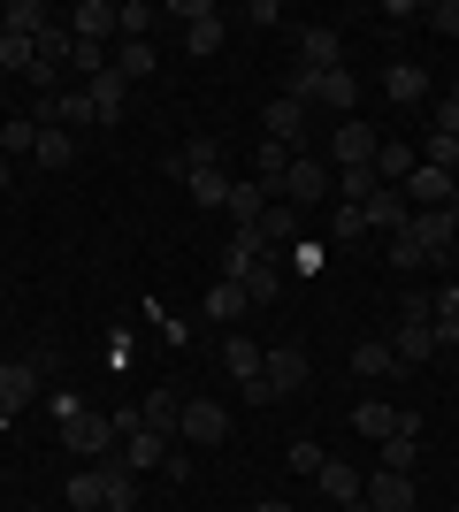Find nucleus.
<instances>
[{
    "label": "nucleus",
    "instance_id": "obj_26",
    "mask_svg": "<svg viewBox=\"0 0 459 512\" xmlns=\"http://www.w3.org/2000/svg\"><path fill=\"white\" fill-rule=\"evenodd\" d=\"M39 169H69L77 161V130H62V123H39V153H31Z\"/></svg>",
    "mask_w": 459,
    "mask_h": 512
},
{
    "label": "nucleus",
    "instance_id": "obj_17",
    "mask_svg": "<svg viewBox=\"0 0 459 512\" xmlns=\"http://www.w3.org/2000/svg\"><path fill=\"white\" fill-rule=\"evenodd\" d=\"M268 207H276V199H268V184H253V176H238V184H230V230H261Z\"/></svg>",
    "mask_w": 459,
    "mask_h": 512
},
{
    "label": "nucleus",
    "instance_id": "obj_8",
    "mask_svg": "<svg viewBox=\"0 0 459 512\" xmlns=\"http://www.w3.org/2000/svg\"><path fill=\"white\" fill-rule=\"evenodd\" d=\"M375 146H383V138H375V130L360 123V115H345V123L329 130V161H337V169H368V161H375Z\"/></svg>",
    "mask_w": 459,
    "mask_h": 512
},
{
    "label": "nucleus",
    "instance_id": "obj_33",
    "mask_svg": "<svg viewBox=\"0 0 459 512\" xmlns=\"http://www.w3.org/2000/svg\"><path fill=\"white\" fill-rule=\"evenodd\" d=\"M261 237L276 245V253H284V245H299V207H284V199H276V207L261 214Z\"/></svg>",
    "mask_w": 459,
    "mask_h": 512
},
{
    "label": "nucleus",
    "instance_id": "obj_2",
    "mask_svg": "<svg viewBox=\"0 0 459 512\" xmlns=\"http://www.w3.org/2000/svg\"><path fill=\"white\" fill-rule=\"evenodd\" d=\"M329 184H337V176H329V161H314V153H291V169L276 176V199H284V207H322Z\"/></svg>",
    "mask_w": 459,
    "mask_h": 512
},
{
    "label": "nucleus",
    "instance_id": "obj_14",
    "mask_svg": "<svg viewBox=\"0 0 459 512\" xmlns=\"http://www.w3.org/2000/svg\"><path fill=\"white\" fill-rule=\"evenodd\" d=\"M360 482H368V474L352 467V459H322V474H314V490H322L337 512H345V505H360Z\"/></svg>",
    "mask_w": 459,
    "mask_h": 512
},
{
    "label": "nucleus",
    "instance_id": "obj_1",
    "mask_svg": "<svg viewBox=\"0 0 459 512\" xmlns=\"http://www.w3.org/2000/svg\"><path fill=\"white\" fill-rule=\"evenodd\" d=\"M291 100L352 115V107H360V85H352V69H299V77H291Z\"/></svg>",
    "mask_w": 459,
    "mask_h": 512
},
{
    "label": "nucleus",
    "instance_id": "obj_25",
    "mask_svg": "<svg viewBox=\"0 0 459 512\" xmlns=\"http://www.w3.org/2000/svg\"><path fill=\"white\" fill-rule=\"evenodd\" d=\"M100 490H108V512H138V474L123 459H100Z\"/></svg>",
    "mask_w": 459,
    "mask_h": 512
},
{
    "label": "nucleus",
    "instance_id": "obj_40",
    "mask_svg": "<svg viewBox=\"0 0 459 512\" xmlns=\"http://www.w3.org/2000/svg\"><path fill=\"white\" fill-rule=\"evenodd\" d=\"M184 46H192L199 62H207V54H215V46H222V8H215V16H199L192 31H184Z\"/></svg>",
    "mask_w": 459,
    "mask_h": 512
},
{
    "label": "nucleus",
    "instance_id": "obj_18",
    "mask_svg": "<svg viewBox=\"0 0 459 512\" xmlns=\"http://www.w3.org/2000/svg\"><path fill=\"white\" fill-rule=\"evenodd\" d=\"M199 169H222V138H207V130H199V138H184V146L169 153V176H176V184H184V176H199Z\"/></svg>",
    "mask_w": 459,
    "mask_h": 512
},
{
    "label": "nucleus",
    "instance_id": "obj_5",
    "mask_svg": "<svg viewBox=\"0 0 459 512\" xmlns=\"http://www.w3.org/2000/svg\"><path fill=\"white\" fill-rule=\"evenodd\" d=\"M62 444L69 451H92V459H115V413H92V406L62 413Z\"/></svg>",
    "mask_w": 459,
    "mask_h": 512
},
{
    "label": "nucleus",
    "instance_id": "obj_48",
    "mask_svg": "<svg viewBox=\"0 0 459 512\" xmlns=\"http://www.w3.org/2000/svg\"><path fill=\"white\" fill-rule=\"evenodd\" d=\"M161 474H169V482H192V451H176V444H169V459H161Z\"/></svg>",
    "mask_w": 459,
    "mask_h": 512
},
{
    "label": "nucleus",
    "instance_id": "obj_39",
    "mask_svg": "<svg viewBox=\"0 0 459 512\" xmlns=\"http://www.w3.org/2000/svg\"><path fill=\"white\" fill-rule=\"evenodd\" d=\"M414 444H421V428H398L391 444H383V467H391V474H414Z\"/></svg>",
    "mask_w": 459,
    "mask_h": 512
},
{
    "label": "nucleus",
    "instance_id": "obj_13",
    "mask_svg": "<svg viewBox=\"0 0 459 512\" xmlns=\"http://www.w3.org/2000/svg\"><path fill=\"white\" fill-rule=\"evenodd\" d=\"M261 360H268V352H261V344H253V337H238V329L222 337V367H230V383H238V390L268 383V375H261Z\"/></svg>",
    "mask_w": 459,
    "mask_h": 512
},
{
    "label": "nucleus",
    "instance_id": "obj_34",
    "mask_svg": "<svg viewBox=\"0 0 459 512\" xmlns=\"http://www.w3.org/2000/svg\"><path fill=\"white\" fill-rule=\"evenodd\" d=\"M245 306H253V299H245V283H230V276H222L215 291H207V321H238Z\"/></svg>",
    "mask_w": 459,
    "mask_h": 512
},
{
    "label": "nucleus",
    "instance_id": "obj_47",
    "mask_svg": "<svg viewBox=\"0 0 459 512\" xmlns=\"http://www.w3.org/2000/svg\"><path fill=\"white\" fill-rule=\"evenodd\" d=\"M322 459H329L322 444H291V474H322Z\"/></svg>",
    "mask_w": 459,
    "mask_h": 512
},
{
    "label": "nucleus",
    "instance_id": "obj_44",
    "mask_svg": "<svg viewBox=\"0 0 459 512\" xmlns=\"http://www.w3.org/2000/svg\"><path fill=\"white\" fill-rule=\"evenodd\" d=\"M391 268H429V253L414 245V230H398V237H391Z\"/></svg>",
    "mask_w": 459,
    "mask_h": 512
},
{
    "label": "nucleus",
    "instance_id": "obj_32",
    "mask_svg": "<svg viewBox=\"0 0 459 512\" xmlns=\"http://www.w3.org/2000/svg\"><path fill=\"white\" fill-rule=\"evenodd\" d=\"M230 184H238L230 169H199V176H184V192H192L199 207H230Z\"/></svg>",
    "mask_w": 459,
    "mask_h": 512
},
{
    "label": "nucleus",
    "instance_id": "obj_41",
    "mask_svg": "<svg viewBox=\"0 0 459 512\" xmlns=\"http://www.w3.org/2000/svg\"><path fill=\"white\" fill-rule=\"evenodd\" d=\"M31 62H39V46H31V39H8V31H0V69L31 77Z\"/></svg>",
    "mask_w": 459,
    "mask_h": 512
},
{
    "label": "nucleus",
    "instance_id": "obj_49",
    "mask_svg": "<svg viewBox=\"0 0 459 512\" xmlns=\"http://www.w3.org/2000/svg\"><path fill=\"white\" fill-rule=\"evenodd\" d=\"M253 512H291V505H284V497H268V505H253Z\"/></svg>",
    "mask_w": 459,
    "mask_h": 512
},
{
    "label": "nucleus",
    "instance_id": "obj_16",
    "mask_svg": "<svg viewBox=\"0 0 459 512\" xmlns=\"http://www.w3.org/2000/svg\"><path fill=\"white\" fill-rule=\"evenodd\" d=\"M62 23H69V31H77L85 46H108V39H115V8H108V0H77Z\"/></svg>",
    "mask_w": 459,
    "mask_h": 512
},
{
    "label": "nucleus",
    "instance_id": "obj_27",
    "mask_svg": "<svg viewBox=\"0 0 459 512\" xmlns=\"http://www.w3.org/2000/svg\"><path fill=\"white\" fill-rule=\"evenodd\" d=\"M39 123L85 130V123H92V100H85V85H69V92H54V100H46V115H39Z\"/></svg>",
    "mask_w": 459,
    "mask_h": 512
},
{
    "label": "nucleus",
    "instance_id": "obj_51",
    "mask_svg": "<svg viewBox=\"0 0 459 512\" xmlns=\"http://www.w3.org/2000/svg\"><path fill=\"white\" fill-rule=\"evenodd\" d=\"M452 260H459V237H452Z\"/></svg>",
    "mask_w": 459,
    "mask_h": 512
},
{
    "label": "nucleus",
    "instance_id": "obj_10",
    "mask_svg": "<svg viewBox=\"0 0 459 512\" xmlns=\"http://www.w3.org/2000/svg\"><path fill=\"white\" fill-rule=\"evenodd\" d=\"M299 69H345V31H337V23H306L299 31Z\"/></svg>",
    "mask_w": 459,
    "mask_h": 512
},
{
    "label": "nucleus",
    "instance_id": "obj_6",
    "mask_svg": "<svg viewBox=\"0 0 459 512\" xmlns=\"http://www.w3.org/2000/svg\"><path fill=\"white\" fill-rule=\"evenodd\" d=\"M352 428H360L368 444H391L398 428H421V421L406 406H391V398H360V406H352Z\"/></svg>",
    "mask_w": 459,
    "mask_h": 512
},
{
    "label": "nucleus",
    "instance_id": "obj_11",
    "mask_svg": "<svg viewBox=\"0 0 459 512\" xmlns=\"http://www.w3.org/2000/svg\"><path fill=\"white\" fill-rule=\"evenodd\" d=\"M85 100H92V123H123V107H131V85L115 77V62L100 77H85Z\"/></svg>",
    "mask_w": 459,
    "mask_h": 512
},
{
    "label": "nucleus",
    "instance_id": "obj_30",
    "mask_svg": "<svg viewBox=\"0 0 459 512\" xmlns=\"http://www.w3.org/2000/svg\"><path fill=\"white\" fill-rule=\"evenodd\" d=\"M138 421H146L153 436H176V421H184V406H176L169 390H146V398H138Z\"/></svg>",
    "mask_w": 459,
    "mask_h": 512
},
{
    "label": "nucleus",
    "instance_id": "obj_46",
    "mask_svg": "<svg viewBox=\"0 0 459 512\" xmlns=\"http://www.w3.org/2000/svg\"><path fill=\"white\" fill-rule=\"evenodd\" d=\"M429 130H437V138H459V100H452V92H444V100H437V115H429Z\"/></svg>",
    "mask_w": 459,
    "mask_h": 512
},
{
    "label": "nucleus",
    "instance_id": "obj_22",
    "mask_svg": "<svg viewBox=\"0 0 459 512\" xmlns=\"http://www.w3.org/2000/svg\"><path fill=\"white\" fill-rule=\"evenodd\" d=\"M383 92H391L398 107L429 100V69H421V62H391V69H383Z\"/></svg>",
    "mask_w": 459,
    "mask_h": 512
},
{
    "label": "nucleus",
    "instance_id": "obj_21",
    "mask_svg": "<svg viewBox=\"0 0 459 512\" xmlns=\"http://www.w3.org/2000/svg\"><path fill=\"white\" fill-rule=\"evenodd\" d=\"M375 184H383V192H398V184H406V176H414V146H398V138H383V146H375Z\"/></svg>",
    "mask_w": 459,
    "mask_h": 512
},
{
    "label": "nucleus",
    "instance_id": "obj_9",
    "mask_svg": "<svg viewBox=\"0 0 459 512\" xmlns=\"http://www.w3.org/2000/svg\"><path fill=\"white\" fill-rule=\"evenodd\" d=\"M360 505H368V512H414V474L375 467L368 482H360Z\"/></svg>",
    "mask_w": 459,
    "mask_h": 512
},
{
    "label": "nucleus",
    "instance_id": "obj_7",
    "mask_svg": "<svg viewBox=\"0 0 459 512\" xmlns=\"http://www.w3.org/2000/svg\"><path fill=\"white\" fill-rule=\"evenodd\" d=\"M398 192H406V207H452L459 199V176L452 169H429V161H414V176H406V184H398Z\"/></svg>",
    "mask_w": 459,
    "mask_h": 512
},
{
    "label": "nucleus",
    "instance_id": "obj_3",
    "mask_svg": "<svg viewBox=\"0 0 459 512\" xmlns=\"http://www.w3.org/2000/svg\"><path fill=\"white\" fill-rule=\"evenodd\" d=\"M39 383H46V360L39 352H23V360H0V428L16 421L31 398H39Z\"/></svg>",
    "mask_w": 459,
    "mask_h": 512
},
{
    "label": "nucleus",
    "instance_id": "obj_38",
    "mask_svg": "<svg viewBox=\"0 0 459 512\" xmlns=\"http://www.w3.org/2000/svg\"><path fill=\"white\" fill-rule=\"evenodd\" d=\"M153 31V8L146 0H123V8H115V39H146Z\"/></svg>",
    "mask_w": 459,
    "mask_h": 512
},
{
    "label": "nucleus",
    "instance_id": "obj_35",
    "mask_svg": "<svg viewBox=\"0 0 459 512\" xmlns=\"http://www.w3.org/2000/svg\"><path fill=\"white\" fill-rule=\"evenodd\" d=\"M245 299H253V306H276V291H284V268H276V260H268V268H245Z\"/></svg>",
    "mask_w": 459,
    "mask_h": 512
},
{
    "label": "nucleus",
    "instance_id": "obj_15",
    "mask_svg": "<svg viewBox=\"0 0 459 512\" xmlns=\"http://www.w3.org/2000/svg\"><path fill=\"white\" fill-rule=\"evenodd\" d=\"M352 375H368V383H391V375H406L391 352V337H360L352 344Z\"/></svg>",
    "mask_w": 459,
    "mask_h": 512
},
{
    "label": "nucleus",
    "instance_id": "obj_23",
    "mask_svg": "<svg viewBox=\"0 0 459 512\" xmlns=\"http://www.w3.org/2000/svg\"><path fill=\"white\" fill-rule=\"evenodd\" d=\"M261 123H268V138H284V146L299 153V138H306V107L291 100V92H284V100H268V115H261Z\"/></svg>",
    "mask_w": 459,
    "mask_h": 512
},
{
    "label": "nucleus",
    "instance_id": "obj_19",
    "mask_svg": "<svg viewBox=\"0 0 459 512\" xmlns=\"http://www.w3.org/2000/svg\"><path fill=\"white\" fill-rule=\"evenodd\" d=\"M261 375H268L276 398H284V390H306V352H299V344H276V352L261 360Z\"/></svg>",
    "mask_w": 459,
    "mask_h": 512
},
{
    "label": "nucleus",
    "instance_id": "obj_36",
    "mask_svg": "<svg viewBox=\"0 0 459 512\" xmlns=\"http://www.w3.org/2000/svg\"><path fill=\"white\" fill-rule=\"evenodd\" d=\"M0 153L16 161V153H39V115H16V123H0Z\"/></svg>",
    "mask_w": 459,
    "mask_h": 512
},
{
    "label": "nucleus",
    "instance_id": "obj_50",
    "mask_svg": "<svg viewBox=\"0 0 459 512\" xmlns=\"http://www.w3.org/2000/svg\"><path fill=\"white\" fill-rule=\"evenodd\" d=\"M0 192H8V153H0Z\"/></svg>",
    "mask_w": 459,
    "mask_h": 512
},
{
    "label": "nucleus",
    "instance_id": "obj_37",
    "mask_svg": "<svg viewBox=\"0 0 459 512\" xmlns=\"http://www.w3.org/2000/svg\"><path fill=\"white\" fill-rule=\"evenodd\" d=\"M115 77H123V85L153 77V46H146V39H123V54H115Z\"/></svg>",
    "mask_w": 459,
    "mask_h": 512
},
{
    "label": "nucleus",
    "instance_id": "obj_4",
    "mask_svg": "<svg viewBox=\"0 0 459 512\" xmlns=\"http://www.w3.org/2000/svg\"><path fill=\"white\" fill-rule=\"evenodd\" d=\"M406 230H414V245L437 268H459L452 260V237H459V207H421V214H406Z\"/></svg>",
    "mask_w": 459,
    "mask_h": 512
},
{
    "label": "nucleus",
    "instance_id": "obj_24",
    "mask_svg": "<svg viewBox=\"0 0 459 512\" xmlns=\"http://www.w3.org/2000/svg\"><path fill=\"white\" fill-rule=\"evenodd\" d=\"M406 214H414V207H406V192H375L368 207H360V222L383 230V237H398V230H406Z\"/></svg>",
    "mask_w": 459,
    "mask_h": 512
},
{
    "label": "nucleus",
    "instance_id": "obj_28",
    "mask_svg": "<svg viewBox=\"0 0 459 512\" xmlns=\"http://www.w3.org/2000/svg\"><path fill=\"white\" fill-rule=\"evenodd\" d=\"M46 23H54V16H46L39 0H8V8H0V31H8V39H39Z\"/></svg>",
    "mask_w": 459,
    "mask_h": 512
},
{
    "label": "nucleus",
    "instance_id": "obj_29",
    "mask_svg": "<svg viewBox=\"0 0 459 512\" xmlns=\"http://www.w3.org/2000/svg\"><path fill=\"white\" fill-rule=\"evenodd\" d=\"M291 169V146L284 138H261V146H253V184H268V199H276V176Z\"/></svg>",
    "mask_w": 459,
    "mask_h": 512
},
{
    "label": "nucleus",
    "instance_id": "obj_31",
    "mask_svg": "<svg viewBox=\"0 0 459 512\" xmlns=\"http://www.w3.org/2000/svg\"><path fill=\"white\" fill-rule=\"evenodd\" d=\"M62 505H69V512H108V490H100V467H85V474H69V490H62Z\"/></svg>",
    "mask_w": 459,
    "mask_h": 512
},
{
    "label": "nucleus",
    "instance_id": "obj_12",
    "mask_svg": "<svg viewBox=\"0 0 459 512\" xmlns=\"http://www.w3.org/2000/svg\"><path fill=\"white\" fill-rule=\"evenodd\" d=\"M176 436H184V444H222V436H230V413H222L215 398H192L184 421H176Z\"/></svg>",
    "mask_w": 459,
    "mask_h": 512
},
{
    "label": "nucleus",
    "instance_id": "obj_20",
    "mask_svg": "<svg viewBox=\"0 0 459 512\" xmlns=\"http://www.w3.org/2000/svg\"><path fill=\"white\" fill-rule=\"evenodd\" d=\"M391 352H398V367H421V360H437V329H429V321H398Z\"/></svg>",
    "mask_w": 459,
    "mask_h": 512
},
{
    "label": "nucleus",
    "instance_id": "obj_43",
    "mask_svg": "<svg viewBox=\"0 0 459 512\" xmlns=\"http://www.w3.org/2000/svg\"><path fill=\"white\" fill-rule=\"evenodd\" d=\"M429 321H459V283H437V291H429Z\"/></svg>",
    "mask_w": 459,
    "mask_h": 512
},
{
    "label": "nucleus",
    "instance_id": "obj_42",
    "mask_svg": "<svg viewBox=\"0 0 459 512\" xmlns=\"http://www.w3.org/2000/svg\"><path fill=\"white\" fill-rule=\"evenodd\" d=\"M421 23H429L437 39H459V0H437V8H421Z\"/></svg>",
    "mask_w": 459,
    "mask_h": 512
},
{
    "label": "nucleus",
    "instance_id": "obj_45",
    "mask_svg": "<svg viewBox=\"0 0 459 512\" xmlns=\"http://www.w3.org/2000/svg\"><path fill=\"white\" fill-rule=\"evenodd\" d=\"M360 230H368V222H360V207H337V222H329V245H352Z\"/></svg>",
    "mask_w": 459,
    "mask_h": 512
}]
</instances>
